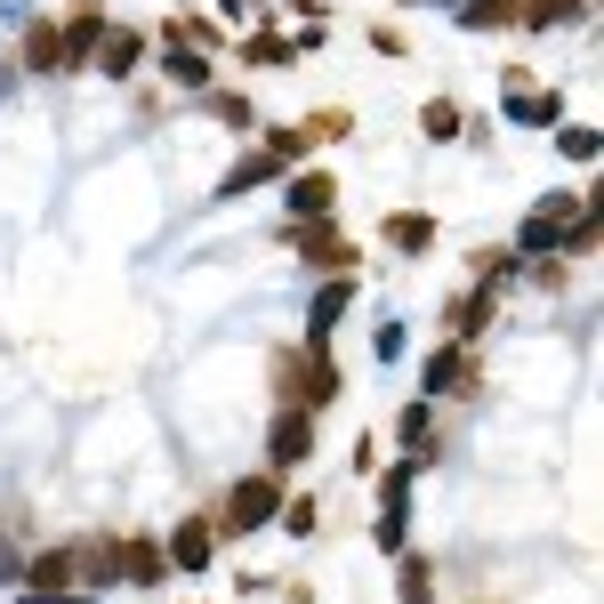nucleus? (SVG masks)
<instances>
[{
	"instance_id": "nucleus-14",
	"label": "nucleus",
	"mask_w": 604,
	"mask_h": 604,
	"mask_svg": "<svg viewBox=\"0 0 604 604\" xmlns=\"http://www.w3.org/2000/svg\"><path fill=\"white\" fill-rule=\"evenodd\" d=\"M460 371H468L460 355H435V363H427V387H451V379H460Z\"/></svg>"
},
{
	"instance_id": "nucleus-3",
	"label": "nucleus",
	"mask_w": 604,
	"mask_h": 604,
	"mask_svg": "<svg viewBox=\"0 0 604 604\" xmlns=\"http://www.w3.org/2000/svg\"><path fill=\"white\" fill-rule=\"evenodd\" d=\"M130 57H137V33H97V65L106 73H130Z\"/></svg>"
},
{
	"instance_id": "nucleus-13",
	"label": "nucleus",
	"mask_w": 604,
	"mask_h": 604,
	"mask_svg": "<svg viewBox=\"0 0 604 604\" xmlns=\"http://www.w3.org/2000/svg\"><path fill=\"white\" fill-rule=\"evenodd\" d=\"M499 16H516L508 0H468V25H499Z\"/></svg>"
},
{
	"instance_id": "nucleus-11",
	"label": "nucleus",
	"mask_w": 604,
	"mask_h": 604,
	"mask_svg": "<svg viewBox=\"0 0 604 604\" xmlns=\"http://www.w3.org/2000/svg\"><path fill=\"white\" fill-rule=\"evenodd\" d=\"M25 57H33V65H57V57H65V40H57L49 25H40V33L25 40Z\"/></svg>"
},
{
	"instance_id": "nucleus-1",
	"label": "nucleus",
	"mask_w": 604,
	"mask_h": 604,
	"mask_svg": "<svg viewBox=\"0 0 604 604\" xmlns=\"http://www.w3.org/2000/svg\"><path fill=\"white\" fill-rule=\"evenodd\" d=\"M275 508H282L275 475H250V484H234V499H226V524H234V532H250V524H266Z\"/></svg>"
},
{
	"instance_id": "nucleus-9",
	"label": "nucleus",
	"mask_w": 604,
	"mask_h": 604,
	"mask_svg": "<svg viewBox=\"0 0 604 604\" xmlns=\"http://www.w3.org/2000/svg\"><path fill=\"white\" fill-rule=\"evenodd\" d=\"M275 170H282V161H275V154H258V161H242V170H234V178H226V194H242V185H258V178H275Z\"/></svg>"
},
{
	"instance_id": "nucleus-2",
	"label": "nucleus",
	"mask_w": 604,
	"mask_h": 604,
	"mask_svg": "<svg viewBox=\"0 0 604 604\" xmlns=\"http://www.w3.org/2000/svg\"><path fill=\"white\" fill-rule=\"evenodd\" d=\"M306 451H315V427H306V420H282V427H275V468H299Z\"/></svg>"
},
{
	"instance_id": "nucleus-8",
	"label": "nucleus",
	"mask_w": 604,
	"mask_h": 604,
	"mask_svg": "<svg viewBox=\"0 0 604 604\" xmlns=\"http://www.w3.org/2000/svg\"><path fill=\"white\" fill-rule=\"evenodd\" d=\"M178 565H210V532H202V524L178 532Z\"/></svg>"
},
{
	"instance_id": "nucleus-6",
	"label": "nucleus",
	"mask_w": 604,
	"mask_h": 604,
	"mask_svg": "<svg viewBox=\"0 0 604 604\" xmlns=\"http://www.w3.org/2000/svg\"><path fill=\"white\" fill-rule=\"evenodd\" d=\"M290 210H330V178H299L290 185Z\"/></svg>"
},
{
	"instance_id": "nucleus-4",
	"label": "nucleus",
	"mask_w": 604,
	"mask_h": 604,
	"mask_svg": "<svg viewBox=\"0 0 604 604\" xmlns=\"http://www.w3.org/2000/svg\"><path fill=\"white\" fill-rule=\"evenodd\" d=\"M580 0H524V25H572Z\"/></svg>"
},
{
	"instance_id": "nucleus-5",
	"label": "nucleus",
	"mask_w": 604,
	"mask_h": 604,
	"mask_svg": "<svg viewBox=\"0 0 604 604\" xmlns=\"http://www.w3.org/2000/svg\"><path fill=\"white\" fill-rule=\"evenodd\" d=\"M403 604H435V572L420 565V556L403 565Z\"/></svg>"
},
{
	"instance_id": "nucleus-10",
	"label": "nucleus",
	"mask_w": 604,
	"mask_h": 604,
	"mask_svg": "<svg viewBox=\"0 0 604 604\" xmlns=\"http://www.w3.org/2000/svg\"><path fill=\"white\" fill-rule=\"evenodd\" d=\"M427 234H435V226H427V218H395V226H387V242H395V250H420Z\"/></svg>"
},
{
	"instance_id": "nucleus-12",
	"label": "nucleus",
	"mask_w": 604,
	"mask_h": 604,
	"mask_svg": "<svg viewBox=\"0 0 604 604\" xmlns=\"http://www.w3.org/2000/svg\"><path fill=\"white\" fill-rule=\"evenodd\" d=\"M170 73H178V81H185V89H202V81H210V65H202V57H185V49H178V57H170Z\"/></svg>"
},
{
	"instance_id": "nucleus-7",
	"label": "nucleus",
	"mask_w": 604,
	"mask_h": 604,
	"mask_svg": "<svg viewBox=\"0 0 604 604\" xmlns=\"http://www.w3.org/2000/svg\"><path fill=\"white\" fill-rule=\"evenodd\" d=\"M339 315H347V282H330V290H323V299H315V339H323V330H330V323H339Z\"/></svg>"
}]
</instances>
